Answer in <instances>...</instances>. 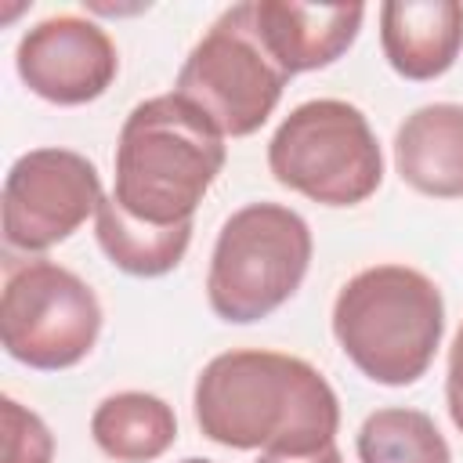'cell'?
Instances as JSON below:
<instances>
[{
    "label": "cell",
    "instance_id": "3957f363",
    "mask_svg": "<svg viewBox=\"0 0 463 463\" xmlns=\"http://www.w3.org/2000/svg\"><path fill=\"white\" fill-rule=\"evenodd\" d=\"M333 336L362 376L383 387H409L441 347V289L409 264L365 268L333 300Z\"/></svg>",
    "mask_w": 463,
    "mask_h": 463
},
{
    "label": "cell",
    "instance_id": "e0dca14e",
    "mask_svg": "<svg viewBox=\"0 0 463 463\" xmlns=\"http://www.w3.org/2000/svg\"><path fill=\"white\" fill-rule=\"evenodd\" d=\"M445 402H449V416L456 423V430L463 434V326L452 336L449 347V373H445Z\"/></svg>",
    "mask_w": 463,
    "mask_h": 463
},
{
    "label": "cell",
    "instance_id": "8992f818",
    "mask_svg": "<svg viewBox=\"0 0 463 463\" xmlns=\"http://www.w3.org/2000/svg\"><path fill=\"white\" fill-rule=\"evenodd\" d=\"M286 83V69L257 33L253 0H242L232 4L188 51L174 90L224 137H246L268 123Z\"/></svg>",
    "mask_w": 463,
    "mask_h": 463
},
{
    "label": "cell",
    "instance_id": "9c48e42d",
    "mask_svg": "<svg viewBox=\"0 0 463 463\" xmlns=\"http://www.w3.org/2000/svg\"><path fill=\"white\" fill-rule=\"evenodd\" d=\"M14 69L36 98L51 105H87L112 87L119 54L98 22L54 14L22 33Z\"/></svg>",
    "mask_w": 463,
    "mask_h": 463
},
{
    "label": "cell",
    "instance_id": "5b68a950",
    "mask_svg": "<svg viewBox=\"0 0 463 463\" xmlns=\"http://www.w3.org/2000/svg\"><path fill=\"white\" fill-rule=\"evenodd\" d=\"M268 170L289 192L322 206H358L383 181L380 141L358 105L311 98L268 141Z\"/></svg>",
    "mask_w": 463,
    "mask_h": 463
},
{
    "label": "cell",
    "instance_id": "52a82bcc",
    "mask_svg": "<svg viewBox=\"0 0 463 463\" xmlns=\"http://www.w3.org/2000/svg\"><path fill=\"white\" fill-rule=\"evenodd\" d=\"M101 333L98 293L54 260L7 268L0 293L4 351L29 369H69L90 354Z\"/></svg>",
    "mask_w": 463,
    "mask_h": 463
},
{
    "label": "cell",
    "instance_id": "7c38bea8",
    "mask_svg": "<svg viewBox=\"0 0 463 463\" xmlns=\"http://www.w3.org/2000/svg\"><path fill=\"white\" fill-rule=\"evenodd\" d=\"M398 177L430 199H463V105L434 101L405 116L394 134Z\"/></svg>",
    "mask_w": 463,
    "mask_h": 463
},
{
    "label": "cell",
    "instance_id": "2e32d148",
    "mask_svg": "<svg viewBox=\"0 0 463 463\" xmlns=\"http://www.w3.org/2000/svg\"><path fill=\"white\" fill-rule=\"evenodd\" d=\"M0 412H4V463H51L54 459V438L33 409L4 394Z\"/></svg>",
    "mask_w": 463,
    "mask_h": 463
},
{
    "label": "cell",
    "instance_id": "6da1fadb",
    "mask_svg": "<svg viewBox=\"0 0 463 463\" xmlns=\"http://www.w3.org/2000/svg\"><path fill=\"white\" fill-rule=\"evenodd\" d=\"M192 409L210 441L239 452H315L340 430L329 380L297 354L260 347L210 358L195 376Z\"/></svg>",
    "mask_w": 463,
    "mask_h": 463
},
{
    "label": "cell",
    "instance_id": "7a4b0ae2",
    "mask_svg": "<svg viewBox=\"0 0 463 463\" xmlns=\"http://www.w3.org/2000/svg\"><path fill=\"white\" fill-rule=\"evenodd\" d=\"M224 159V134L192 101L177 90L145 98L119 127L112 199L145 224H184Z\"/></svg>",
    "mask_w": 463,
    "mask_h": 463
},
{
    "label": "cell",
    "instance_id": "4fadbf2b",
    "mask_svg": "<svg viewBox=\"0 0 463 463\" xmlns=\"http://www.w3.org/2000/svg\"><path fill=\"white\" fill-rule=\"evenodd\" d=\"M90 438L116 463H152L174 445L177 416L159 394L119 391L94 409Z\"/></svg>",
    "mask_w": 463,
    "mask_h": 463
},
{
    "label": "cell",
    "instance_id": "ba28073f",
    "mask_svg": "<svg viewBox=\"0 0 463 463\" xmlns=\"http://www.w3.org/2000/svg\"><path fill=\"white\" fill-rule=\"evenodd\" d=\"M98 166L72 148H33L4 177V242L43 253L65 242L101 203Z\"/></svg>",
    "mask_w": 463,
    "mask_h": 463
},
{
    "label": "cell",
    "instance_id": "5bb4252c",
    "mask_svg": "<svg viewBox=\"0 0 463 463\" xmlns=\"http://www.w3.org/2000/svg\"><path fill=\"white\" fill-rule=\"evenodd\" d=\"M94 235H98L101 253L119 271H127L134 279H159V275L174 271L181 264V257L188 253L192 221L156 228V224L130 217L112 195H105L94 213Z\"/></svg>",
    "mask_w": 463,
    "mask_h": 463
},
{
    "label": "cell",
    "instance_id": "8fae6325",
    "mask_svg": "<svg viewBox=\"0 0 463 463\" xmlns=\"http://www.w3.org/2000/svg\"><path fill=\"white\" fill-rule=\"evenodd\" d=\"M380 47L405 80H438L463 51V4L387 0L380 7Z\"/></svg>",
    "mask_w": 463,
    "mask_h": 463
},
{
    "label": "cell",
    "instance_id": "9a60e30c",
    "mask_svg": "<svg viewBox=\"0 0 463 463\" xmlns=\"http://www.w3.org/2000/svg\"><path fill=\"white\" fill-rule=\"evenodd\" d=\"M358 463H452V449L438 423L405 405L376 409L354 438Z\"/></svg>",
    "mask_w": 463,
    "mask_h": 463
},
{
    "label": "cell",
    "instance_id": "30bf717a",
    "mask_svg": "<svg viewBox=\"0 0 463 463\" xmlns=\"http://www.w3.org/2000/svg\"><path fill=\"white\" fill-rule=\"evenodd\" d=\"M362 4H297V0H253V22L286 69V76L333 65L362 29Z\"/></svg>",
    "mask_w": 463,
    "mask_h": 463
},
{
    "label": "cell",
    "instance_id": "277c9868",
    "mask_svg": "<svg viewBox=\"0 0 463 463\" xmlns=\"http://www.w3.org/2000/svg\"><path fill=\"white\" fill-rule=\"evenodd\" d=\"M307 264V221L282 203H246L217 232L206 300L224 322H260L300 289Z\"/></svg>",
    "mask_w": 463,
    "mask_h": 463
},
{
    "label": "cell",
    "instance_id": "d6986e66",
    "mask_svg": "<svg viewBox=\"0 0 463 463\" xmlns=\"http://www.w3.org/2000/svg\"><path fill=\"white\" fill-rule=\"evenodd\" d=\"M181 463H213V459H199V456H192V459H181Z\"/></svg>",
    "mask_w": 463,
    "mask_h": 463
},
{
    "label": "cell",
    "instance_id": "ac0fdd59",
    "mask_svg": "<svg viewBox=\"0 0 463 463\" xmlns=\"http://www.w3.org/2000/svg\"><path fill=\"white\" fill-rule=\"evenodd\" d=\"M257 463H344V456L333 441V445H322L315 452H260Z\"/></svg>",
    "mask_w": 463,
    "mask_h": 463
}]
</instances>
